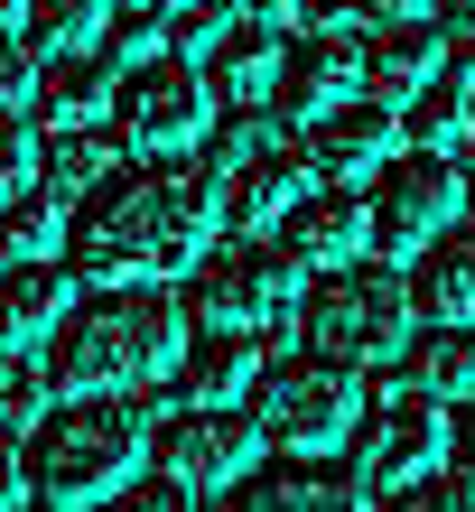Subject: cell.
Instances as JSON below:
<instances>
[{"label":"cell","instance_id":"obj_1","mask_svg":"<svg viewBox=\"0 0 475 512\" xmlns=\"http://www.w3.org/2000/svg\"><path fill=\"white\" fill-rule=\"evenodd\" d=\"M215 243V177L196 159L112 168L66 215V270L103 289H150L159 270H196Z\"/></svg>","mask_w":475,"mask_h":512},{"label":"cell","instance_id":"obj_2","mask_svg":"<svg viewBox=\"0 0 475 512\" xmlns=\"http://www.w3.org/2000/svg\"><path fill=\"white\" fill-rule=\"evenodd\" d=\"M177 298L168 289H94L47 336V391L66 401H122L131 382L177 364Z\"/></svg>","mask_w":475,"mask_h":512},{"label":"cell","instance_id":"obj_3","mask_svg":"<svg viewBox=\"0 0 475 512\" xmlns=\"http://www.w3.org/2000/svg\"><path fill=\"white\" fill-rule=\"evenodd\" d=\"M150 457V410L140 401H47L38 429L19 447V485H38L47 512H94L103 494L131 485V466Z\"/></svg>","mask_w":475,"mask_h":512},{"label":"cell","instance_id":"obj_4","mask_svg":"<svg viewBox=\"0 0 475 512\" xmlns=\"http://www.w3.org/2000/svg\"><path fill=\"white\" fill-rule=\"evenodd\" d=\"M299 336L317 364L336 373H364V364H392V354L410 345V289L392 261H345L326 270V280L299 298Z\"/></svg>","mask_w":475,"mask_h":512},{"label":"cell","instance_id":"obj_5","mask_svg":"<svg viewBox=\"0 0 475 512\" xmlns=\"http://www.w3.org/2000/svg\"><path fill=\"white\" fill-rule=\"evenodd\" d=\"M243 419H252V438L280 447V457H326V447L354 438V419H364V373H336V364H317V354L261 364Z\"/></svg>","mask_w":475,"mask_h":512},{"label":"cell","instance_id":"obj_6","mask_svg":"<svg viewBox=\"0 0 475 512\" xmlns=\"http://www.w3.org/2000/svg\"><path fill=\"white\" fill-rule=\"evenodd\" d=\"M112 149H140V159H187V149L215 131V103L187 56H140V66L112 84V112H103Z\"/></svg>","mask_w":475,"mask_h":512},{"label":"cell","instance_id":"obj_7","mask_svg":"<svg viewBox=\"0 0 475 512\" xmlns=\"http://www.w3.org/2000/svg\"><path fill=\"white\" fill-rule=\"evenodd\" d=\"M289 298H299V261L280 243H205V261L187 270V317L205 336H261Z\"/></svg>","mask_w":475,"mask_h":512},{"label":"cell","instance_id":"obj_8","mask_svg":"<svg viewBox=\"0 0 475 512\" xmlns=\"http://www.w3.org/2000/svg\"><path fill=\"white\" fill-rule=\"evenodd\" d=\"M448 224H457V159L392 149L382 159V187L364 196V243H382L392 261H420Z\"/></svg>","mask_w":475,"mask_h":512},{"label":"cell","instance_id":"obj_9","mask_svg":"<svg viewBox=\"0 0 475 512\" xmlns=\"http://www.w3.org/2000/svg\"><path fill=\"white\" fill-rule=\"evenodd\" d=\"M438 457H448V410H438V401H420V391H392L382 410L364 401L345 475H354V485L401 494V485H420V475H438Z\"/></svg>","mask_w":475,"mask_h":512},{"label":"cell","instance_id":"obj_10","mask_svg":"<svg viewBox=\"0 0 475 512\" xmlns=\"http://www.w3.org/2000/svg\"><path fill=\"white\" fill-rule=\"evenodd\" d=\"M252 457H261V438H252L243 410H168L150 429V466H159V485H177V494L233 485V475H252Z\"/></svg>","mask_w":475,"mask_h":512},{"label":"cell","instance_id":"obj_11","mask_svg":"<svg viewBox=\"0 0 475 512\" xmlns=\"http://www.w3.org/2000/svg\"><path fill=\"white\" fill-rule=\"evenodd\" d=\"M224 512H373V503L326 457H271V466H252V475L224 485Z\"/></svg>","mask_w":475,"mask_h":512},{"label":"cell","instance_id":"obj_12","mask_svg":"<svg viewBox=\"0 0 475 512\" xmlns=\"http://www.w3.org/2000/svg\"><path fill=\"white\" fill-rule=\"evenodd\" d=\"M336 103H354V38L345 28H308V38L280 47V75H271V112H289V122H326Z\"/></svg>","mask_w":475,"mask_h":512},{"label":"cell","instance_id":"obj_13","mask_svg":"<svg viewBox=\"0 0 475 512\" xmlns=\"http://www.w3.org/2000/svg\"><path fill=\"white\" fill-rule=\"evenodd\" d=\"M299 177H308L299 149H289V140H261L233 177H215V224H233V243H261V224H280L289 205L308 196Z\"/></svg>","mask_w":475,"mask_h":512},{"label":"cell","instance_id":"obj_14","mask_svg":"<svg viewBox=\"0 0 475 512\" xmlns=\"http://www.w3.org/2000/svg\"><path fill=\"white\" fill-rule=\"evenodd\" d=\"M401 149V112H382V103H336L326 122H308V149L299 159L317 168V177H336V187H354V177H382V159Z\"/></svg>","mask_w":475,"mask_h":512},{"label":"cell","instance_id":"obj_15","mask_svg":"<svg viewBox=\"0 0 475 512\" xmlns=\"http://www.w3.org/2000/svg\"><path fill=\"white\" fill-rule=\"evenodd\" d=\"M280 252L299 261V280H308V270L326 280V270L364 261V196H354V187H308L280 215Z\"/></svg>","mask_w":475,"mask_h":512},{"label":"cell","instance_id":"obj_16","mask_svg":"<svg viewBox=\"0 0 475 512\" xmlns=\"http://www.w3.org/2000/svg\"><path fill=\"white\" fill-rule=\"evenodd\" d=\"M448 66V47H438V28L429 19H382L373 38H354V84H364V103H410L420 84Z\"/></svg>","mask_w":475,"mask_h":512},{"label":"cell","instance_id":"obj_17","mask_svg":"<svg viewBox=\"0 0 475 512\" xmlns=\"http://www.w3.org/2000/svg\"><path fill=\"white\" fill-rule=\"evenodd\" d=\"M401 289H410V317H429V326H475V224H448L420 261L401 270Z\"/></svg>","mask_w":475,"mask_h":512},{"label":"cell","instance_id":"obj_18","mask_svg":"<svg viewBox=\"0 0 475 512\" xmlns=\"http://www.w3.org/2000/svg\"><path fill=\"white\" fill-rule=\"evenodd\" d=\"M252 382H261L252 336H187L177 345V410H243Z\"/></svg>","mask_w":475,"mask_h":512},{"label":"cell","instance_id":"obj_19","mask_svg":"<svg viewBox=\"0 0 475 512\" xmlns=\"http://www.w3.org/2000/svg\"><path fill=\"white\" fill-rule=\"evenodd\" d=\"M280 47L289 38H271V28H224L215 47H205V66H196V84H205V103H224V112H252V103H271V75H280Z\"/></svg>","mask_w":475,"mask_h":512},{"label":"cell","instance_id":"obj_20","mask_svg":"<svg viewBox=\"0 0 475 512\" xmlns=\"http://www.w3.org/2000/svg\"><path fill=\"white\" fill-rule=\"evenodd\" d=\"M112 84H122V75H112V56L84 47V56H47V66H38V94H28V103L47 112V131H94L103 112H112Z\"/></svg>","mask_w":475,"mask_h":512},{"label":"cell","instance_id":"obj_21","mask_svg":"<svg viewBox=\"0 0 475 512\" xmlns=\"http://www.w3.org/2000/svg\"><path fill=\"white\" fill-rule=\"evenodd\" d=\"M66 308H75V270L66 261L0 270V354H28V336H56Z\"/></svg>","mask_w":475,"mask_h":512},{"label":"cell","instance_id":"obj_22","mask_svg":"<svg viewBox=\"0 0 475 512\" xmlns=\"http://www.w3.org/2000/svg\"><path fill=\"white\" fill-rule=\"evenodd\" d=\"M401 391L420 401H475V326H429V336L401 345Z\"/></svg>","mask_w":475,"mask_h":512},{"label":"cell","instance_id":"obj_23","mask_svg":"<svg viewBox=\"0 0 475 512\" xmlns=\"http://www.w3.org/2000/svg\"><path fill=\"white\" fill-rule=\"evenodd\" d=\"M112 168H122V159H112V131L103 122L94 131H47V149H38V196L47 205H84Z\"/></svg>","mask_w":475,"mask_h":512},{"label":"cell","instance_id":"obj_24","mask_svg":"<svg viewBox=\"0 0 475 512\" xmlns=\"http://www.w3.org/2000/svg\"><path fill=\"white\" fill-rule=\"evenodd\" d=\"M466 131H475V75L466 66H438L420 94H410V140H420V159H448Z\"/></svg>","mask_w":475,"mask_h":512},{"label":"cell","instance_id":"obj_25","mask_svg":"<svg viewBox=\"0 0 475 512\" xmlns=\"http://www.w3.org/2000/svg\"><path fill=\"white\" fill-rule=\"evenodd\" d=\"M103 19H112V0H28L19 38H28V56L47 66V56H84Z\"/></svg>","mask_w":475,"mask_h":512},{"label":"cell","instance_id":"obj_26","mask_svg":"<svg viewBox=\"0 0 475 512\" xmlns=\"http://www.w3.org/2000/svg\"><path fill=\"white\" fill-rule=\"evenodd\" d=\"M56 243H66V205H47L38 187H28L10 215H0V261L28 270V261H56Z\"/></svg>","mask_w":475,"mask_h":512},{"label":"cell","instance_id":"obj_27","mask_svg":"<svg viewBox=\"0 0 475 512\" xmlns=\"http://www.w3.org/2000/svg\"><path fill=\"white\" fill-rule=\"evenodd\" d=\"M224 28H243V0H168L159 38H168V56H187V66H196V47H215Z\"/></svg>","mask_w":475,"mask_h":512},{"label":"cell","instance_id":"obj_28","mask_svg":"<svg viewBox=\"0 0 475 512\" xmlns=\"http://www.w3.org/2000/svg\"><path fill=\"white\" fill-rule=\"evenodd\" d=\"M38 410H47L38 354H0V438H10V429H38Z\"/></svg>","mask_w":475,"mask_h":512},{"label":"cell","instance_id":"obj_29","mask_svg":"<svg viewBox=\"0 0 475 512\" xmlns=\"http://www.w3.org/2000/svg\"><path fill=\"white\" fill-rule=\"evenodd\" d=\"M382 512H475V485H457V475H420V485L382 494Z\"/></svg>","mask_w":475,"mask_h":512},{"label":"cell","instance_id":"obj_30","mask_svg":"<svg viewBox=\"0 0 475 512\" xmlns=\"http://www.w3.org/2000/svg\"><path fill=\"white\" fill-rule=\"evenodd\" d=\"M28 168H38V149H28V131H19V112H0V215L28 196Z\"/></svg>","mask_w":475,"mask_h":512},{"label":"cell","instance_id":"obj_31","mask_svg":"<svg viewBox=\"0 0 475 512\" xmlns=\"http://www.w3.org/2000/svg\"><path fill=\"white\" fill-rule=\"evenodd\" d=\"M28 94H38V56H28V38H0V112H19Z\"/></svg>","mask_w":475,"mask_h":512},{"label":"cell","instance_id":"obj_32","mask_svg":"<svg viewBox=\"0 0 475 512\" xmlns=\"http://www.w3.org/2000/svg\"><path fill=\"white\" fill-rule=\"evenodd\" d=\"M94 512H205V503L177 494V485H122V494H103Z\"/></svg>","mask_w":475,"mask_h":512},{"label":"cell","instance_id":"obj_33","mask_svg":"<svg viewBox=\"0 0 475 512\" xmlns=\"http://www.w3.org/2000/svg\"><path fill=\"white\" fill-rule=\"evenodd\" d=\"M19 494H28V485H19V447L0 438V512H19Z\"/></svg>","mask_w":475,"mask_h":512},{"label":"cell","instance_id":"obj_34","mask_svg":"<svg viewBox=\"0 0 475 512\" xmlns=\"http://www.w3.org/2000/svg\"><path fill=\"white\" fill-rule=\"evenodd\" d=\"M457 457H466V485H475V410L457 419Z\"/></svg>","mask_w":475,"mask_h":512},{"label":"cell","instance_id":"obj_35","mask_svg":"<svg viewBox=\"0 0 475 512\" xmlns=\"http://www.w3.org/2000/svg\"><path fill=\"white\" fill-rule=\"evenodd\" d=\"M457 215H475V159H457Z\"/></svg>","mask_w":475,"mask_h":512},{"label":"cell","instance_id":"obj_36","mask_svg":"<svg viewBox=\"0 0 475 512\" xmlns=\"http://www.w3.org/2000/svg\"><path fill=\"white\" fill-rule=\"evenodd\" d=\"M19 19H28V0H0V38H19Z\"/></svg>","mask_w":475,"mask_h":512}]
</instances>
